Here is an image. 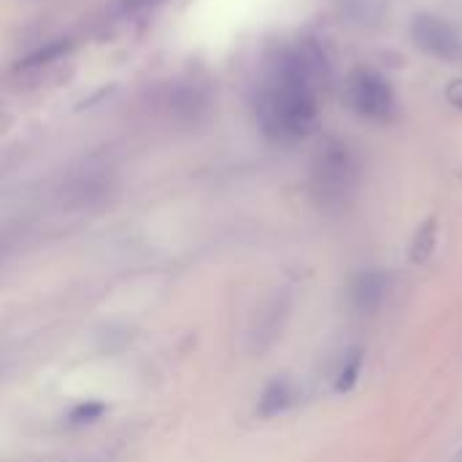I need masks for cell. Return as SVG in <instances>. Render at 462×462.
<instances>
[{
    "label": "cell",
    "mask_w": 462,
    "mask_h": 462,
    "mask_svg": "<svg viewBox=\"0 0 462 462\" xmlns=\"http://www.w3.org/2000/svg\"><path fill=\"white\" fill-rule=\"evenodd\" d=\"M328 81V62L317 43L284 51L257 89V119L265 135L282 143L306 138L319 119V89Z\"/></svg>",
    "instance_id": "obj_1"
},
{
    "label": "cell",
    "mask_w": 462,
    "mask_h": 462,
    "mask_svg": "<svg viewBox=\"0 0 462 462\" xmlns=\"http://www.w3.org/2000/svg\"><path fill=\"white\" fill-rule=\"evenodd\" d=\"M344 97H346V106L368 122L384 125V122H393L398 114V100H395L390 81L371 68H360L349 76Z\"/></svg>",
    "instance_id": "obj_2"
},
{
    "label": "cell",
    "mask_w": 462,
    "mask_h": 462,
    "mask_svg": "<svg viewBox=\"0 0 462 462\" xmlns=\"http://www.w3.org/2000/svg\"><path fill=\"white\" fill-rule=\"evenodd\" d=\"M357 181V162L352 152L341 143L325 146L314 168V187L325 203H341Z\"/></svg>",
    "instance_id": "obj_3"
},
{
    "label": "cell",
    "mask_w": 462,
    "mask_h": 462,
    "mask_svg": "<svg viewBox=\"0 0 462 462\" xmlns=\"http://www.w3.org/2000/svg\"><path fill=\"white\" fill-rule=\"evenodd\" d=\"M411 41L425 54L441 60V62H460L462 38L460 32L436 14H417L411 22Z\"/></svg>",
    "instance_id": "obj_4"
},
{
    "label": "cell",
    "mask_w": 462,
    "mask_h": 462,
    "mask_svg": "<svg viewBox=\"0 0 462 462\" xmlns=\"http://www.w3.org/2000/svg\"><path fill=\"white\" fill-rule=\"evenodd\" d=\"M384 290H387V279L382 273H365L355 284V303L365 311H374L376 306H382Z\"/></svg>",
    "instance_id": "obj_5"
},
{
    "label": "cell",
    "mask_w": 462,
    "mask_h": 462,
    "mask_svg": "<svg viewBox=\"0 0 462 462\" xmlns=\"http://www.w3.org/2000/svg\"><path fill=\"white\" fill-rule=\"evenodd\" d=\"M292 406V387L287 382H273L260 398V414L263 417H276Z\"/></svg>",
    "instance_id": "obj_6"
},
{
    "label": "cell",
    "mask_w": 462,
    "mask_h": 462,
    "mask_svg": "<svg viewBox=\"0 0 462 462\" xmlns=\"http://www.w3.org/2000/svg\"><path fill=\"white\" fill-rule=\"evenodd\" d=\"M433 244H436V222L430 219L422 230H420V236H417V241H414V263H422L428 254H430V249H433Z\"/></svg>",
    "instance_id": "obj_7"
},
{
    "label": "cell",
    "mask_w": 462,
    "mask_h": 462,
    "mask_svg": "<svg viewBox=\"0 0 462 462\" xmlns=\"http://www.w3.org/2000/svg\"><path fill=\"white\" fill-rule=\"evenodd\" d=\"M103 414H106V406L103 403H79L70 411V422L73 425H87V422H97Z\"/></svg>",
    "instance_id": "obj_8"
},
{
    "label": "cell",
    "mask_w": 462,
    "mask_h": 462,
    "mask_svg": "<svg viewBox=\"0 0 462 462\" xmlns=\"http://www.w3.org/2000/svg\"><path fill=\"white\" fill-rule=\"evenodd\" d=\"M447 97H449V103H452V106L462 108V79H457V81H452V84H449Z\"/></svg>",
    "instance_id": "obj_9"
}]
</instances>
